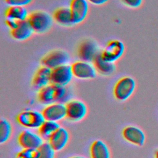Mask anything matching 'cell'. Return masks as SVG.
<instances>
[{
  "instance_id": "obj_1",
  "label": "cell",
  "mask_w": 158,
  "mask_h": 158,
  "mask_svg": "<svg viewBox=\"0 0 158 158\" xmlns=\"http://www.w3.org/2000/svg\"><path fill=\"white\" fill-rule=\"evenodd\" d=\"M69 93L66 86L50 83L37 91L36 98L40 104L45 106L54 102L66 103L70 100Z\"/></svg>"
},
{
  "instance_id": "obj_2",
  "label": "cell",
  "mask_w": 158,
  "mask_h": 158,
  "mask_svg": "<svg viewBox=\"0 0 158 158\" xmlns=\"http://www.w3.org/2000/svg\"><path fill=\"white\" fill-rule=\"evenodd\" d=\"M27 20L36 34H44L49 31L54 22L52 16L42 10H36L29 13Z\"/></svg>"
},
{
  "instance_id": "obj_3",
  "label": "cell",
  "mask_w": 158,
  "mask_h": 158,
  "mask_svg": "<svg viewBox=\"0 0 158 158\" xmlns=\"http://www.w3.org/2000/svg\"><path fill=\"white\" fill-rule=\"evenodd\" d=\"M136 88L135 80L130 76L120 78L113 87V96L119 102L128 101L134 94Z\"/></svg>"
},
{
  "instance_id": "obj_4",
  "label": "cell",
  "mask_w": 158,
  "mask_h": 158,
  "mask_svg": "<svg viewBox=\"0 0 158 158\" xmlns=\"http://www.w3.org/2000/svg\"><path fill=\"white\" fill-rule=\"evenodd\" d=\"M45 120L41 112L32 109L22 110L16 116L19 125L30 130L38 129Z\"/></svg>"
},
{
  "instance_id": "obj_5",
  "label": "cell",
  "mask_w": 158,
  "mask_h": 158,
  "mask_svg": "<svg viewBox=\"0 0 158 158\" xmlns=\"http://www.w3.org/2000/svg\"><path fill=\"white\" fill-rule=\"evenodd\" d=\"M65 104L66 118L71 122H79L88 115L89 109L87 104L77 99H70Z\"/></svg>"
},
{
  "instance_id": "obj_6",
  "label": "cell",
  "mask_w": 158,
  "mask_h": 158,
  "mask_svg": "<svg viewBox=\"0 0 158 158\" xmlns=\"http://www.w3.org/2000/svg\"><path fill=\"white\" fill-rule=\"evenodd\" d=\"M69 54L62 49H54L44 54L40 59L41 65L51 69L67 64L70 61Z\"/></svg>"
},
{
  "instance_id": "obj_7",
  "label": "cell",
  "mask_w": 158,
  "mask_h": 158,
  "mask_svg": "<svg viewBox=\"0 0 158 158\" xmlns=\"http://www.w3.org/2000/svg\"><path fill=\"white\" fill-rule=\"evenodd\" d=\"M125 47L124 43L119 40H112L107 43L101 51L102 57L110 62L115 63L120 59L124 54Z\"/></svg>"
},
{
  "instance_id": "obj_8",
  "label": "cell",
  "mask_w": 158,
  "mask_h": 158,
  "mask_svg": "<svg viewBox=\"0 0 158 158\" xmlns=\"http://www.w3.org/2000/svg\"><path fill=\"white\" fill-rule=\"evenodd\" d=\"M101 51L98 43L95 40L85 39L78 44L77 55L80 60L92 62Z\"/></svg>"
},
{
  "instance_id": "obj_9",
  "label": "cell",
  "mask_w": 158,
  "mask_h": 158,
  "mask_svg": "<svg viewBox=\"0 0 158 158\" xmlns=\"http://www.w3.org/2000/svg\"><path fill=\"white\" fill-rule=\"evenodd\" d=\"M73 77L79 80H92L97 75L96 70L92 62L77 60L71 64Z\"/></svg>"
},
{
  "instance_id": "obj_10",
  "label": "cell",
  "mask_w": 158,
  "mask_h": 158,
  "mask_svg": "<svg viewBox=\"0 0 158 158\" xmlns=\"http://www.w3.org/2000/svg\"><path fill=\"white\" fill-rule=\"evenodd\" d=\"M44 142V140L38 133L34 132L30 129L21 131L17 136L18 144L22 148L38 149Z\"/></svg>"
},
{
  "instance_id": "obj_11",
  "label": "cell",
  "mask_w": 158,
  "mask_h": 158,
  "mask_svg": "<svg viewBox=\"0 0 158 158\" xmlns=\"http://www.w3.org/2000/svg\"><path fill=\"white\" fill-rule=\"evenodd\" d=\"M122 136L127 143L142 147L144 145L146 136L144 131L139 127L135 125H127L122 130Z\"/></svg>"
},
{
  "instance_id": "obj_12",
  "label": "cell",
  "mask_w": 158,
  "mask_h": 158,
  "mask_svg": "<svg viewBox=\"0 0 158 158\" xmlns=\"http://www.w3.org/2000/svg\"><path fill=\"white\" fill-rule=\"evenodd\" d=\"M73 77L71 65L69 64L51 69V83L67 86Z\"/></svg>"
},
{
  "instance_id": "obj_13",
  "label": "cell",
  "mask_w": 158,
  "mask_h": 158,
  "mask_svg": "<svg viewBox=\"0 0 158 158\" xmlns=\"http://www.w3.org/2000/svg\"><path fill=\"white\" fill-rule=\"evenodd\" d=\"M74 25L83 22L89 13V2L86 0H71L69 5Z\"/></svg>"
},
{
  "instance_id": "obj_14",
  "label": "cell",
  "mask_w": 158,
  "mask_h": 158,
  "mask_svg": "<svg viewBox=\"0 0 158 158\" xmlns=\"http://www.w3.org/2000/svg\"><path fill=\"white\" fill-rule=\"evenodd\" d=\"M46 120L59 122L66 118L65 103L54 102L45 106L41 111Z\"/></svg>"
},
{
  "instance_id": "obj_15",
  "label": "cell",
  "mask_w": 158,
  "mask_h": 158,
  "mask_svg": "<svg viewBox=\"0 0 158 158\" xmlns=\"http://www.w3.org/2000/svg\"><path fill=\"white\" fill-rule=\"evenodd\" d=\"M70 139L69 130L64 127H60L49 138L48 142L56 152L64 150L68 145Z\"/></svg>"
},
{
  "instance_id": "obj_16",
  "label": "cell",
  "mask_w": 158,
  "mask_h": 158,
  "mask_svg": "<svg viewBox=\"0 0 158 158\" xmlns=\"http://www.w3.org/2000/svg\"><path fill=\"white\" fill-rule=\"evenodd\" d=\"M51 69L43 65L39 67L35 72L31 85L32 88L38 91L42 88L51 83Z\"/></svg>"
},
{
  "instance_id": "obj_17",
  "label": "cell",
  "mask_w": 158,
  "mask_h": 158,
  "mask_svg": "<svg viewBox=\"0 0 158 158\" xmlns=\"http://www.w3.org/2000/svg\"><path fill=\"white\" fill-rule=\"evenodd\" d=\"M9 33L10 36L15 41H23L29 39L34 31L28 20H26L19 22L17 26L15 28L10 30Z\"/></svg>"
},
{
  "instance_id": "obj_18",
  "label": "cell",
  "mask_w": 158,
  "mask_h": 158,
  "mask_svg": "<svg viewBox=\"0 0 158 158\" xmlns=\"http://www.w3.org/2000/svg\"><path fill=\"white\" fill-rule=\"evenodd\" d=\"M92 63L93 64L97 73L102 76H110L116 71L117 68L115 63L104 59L101 55V52L95 57Z\"/></svg>"
},
{
  "instance_id": "obj_19",
  "label": "cell",
  "mask_w": 158,
  "mask_h": 158,
  "mask_svg": "<svg viewBox=\"0 0 158 158\" xmlns=\"http://www.w3.org/2000/svg\"><path fill=\"white\" fill-rule=\"evenodd\" d=\"M89 152L90 158H111V152L109 146L101 139L93 141Z\"/></svg>"
},
{
  "instance_id": "obj_20",
  "label": "cell",
  "mask_w": 158,
  "mask_h": 158,
  "mask_svg": "<svg viewBox=\"0 0 158 158\" xmlns=\"http://www.w3.org/2000/svg\"><path fill=\"white\" fill-rule=\"evenodd\" d=\"M54 21L58 25L70 27L74 25L69 7H60L54 10L52 14Z\"/></svg>"
},
{
  "instance_id": "obj_21",
  "label": "cell",
  "mask_w": 158,
  "mask_h": 158,
  "mask_svg": "<svg viewBox=\"0 0 158 158\" xmlns=\"http://www.w3.org/2000/svg\"><path fill=\"white\" fill-rule=\"evenodd\" d=\"M29 13L25 7L8 6L5 10L4 16L6 19H10L17 22L26 20Z\"/></svg>"
},
{
  "instance_id": "obj_22",
  "label": "cell",
  "mask_w": 158,
  "mask_h": 158,
  "mask_svg": "<svg viewBox=\"0 0 158 158\" xmlns=\"http://www.w3.org/2000/svg\"><path fill=\"white\" fill-rule=\"evenodd\" d=\"M60 127L59 122L45 120L38 129V133L42 138L48 141L51 135Z\"/></svg>"
},
{
  "instance_id": "obj_23",
  "label": "cell",
  "mask_w": 158,
  "mask_h": 158,
  "mask_svg": "<svg viewBox=\"0 0 158 158\" xmlns=\"http://www.w3.org/2000/svg\"><path fill=\"white\" fill-rule=\"evenodd\" d=\"M13 134V126L11 122L6 118H1L0 120V144L7 143Z\"/></svg>"
},
{
  "instance_id": "obj_24",
  "label": "cell",
  "mask_w": 158,
  "mask_h": 158,
  "mask_svg": "<svg viewBox=\"0 0 158 158\" xmlns=\"http://www.w3.org/2000/svg\"><path fill=\"white\" fill-rule=\"evenodd\" d=\"M38 149L39 151L38 158H56L57 152L53 149L48 141H44Z\"/></svg>"
},
{
  "instance_id": "obj_25",
  "label": "cell",
  "mask_w": 158,
  "mask_h": 158,
  "mask_svg": "<svg viewBox=\"0 0 158 158\" xmlns=\"http://www.w3.org/2000/svg\"><path fill=\"white\" fill-rule=\"evenodd\" d=\"M38 149L22 148L16 153L14 158H38Z\"/></svg>"
},
{
  "instance_id": "obj_26",
  "label": "cell",
  "mask_w": 158,
  "mask_h": 158,
  "mask_svg": "<svg viewBox=\"0 0 158 158\" xmlns=\"http://www.w3.org/2000/svg\"><path fill=\"white\" fill-rule=\"evenodd\" d=\"M8 6L25 7L30 4L33 0H4Z\"/></svg>"
},
{
  "instance_id": "obj_27",
  "label": "cell",
  "mask_w": 158,
  "mask_h": 158,
  "mask_svg": "<svg viewBox=\"0 0 158 158\" xmlns=\"http://www.w3.org/2000/svg\"><path fill=\"white\" fill-rule=\"evenodd\" d=\"M120 1L124 6L131 9H138L143 2V0H120Z\"/></svg>"
},
{
  "instance_id": "obj_28",
  "label": "cell",
  "mask_w": 158,
  "mask_h": 158,
  "mask_svg": "<svg viewBox=\"0 0 158 158\" xmlns=\"http://www.w3.org/2000/svg\"><path fill=\"white\" fill-rule=\"evenodd\" d=\"M19 22L13 20H10V19H6L5 20V23L6 26L9 28V30H12L15 28L17 25H18Z\"/></svg>"
},
{
  "instance_id": "obj_29",
  "label": "cell",
  "mask_w": 158,
  "mask_h": 158,
  "mask_svg": "<svg viewBox=\"0 0 158 158\" xmlns=\"http://www.w3.org/2000/svg\"><path fill=\"white\" fill-rule=\"evenodd\" d=\"M89 3L95 6H102L106 4L109 0H86Z\"/></svg>"
},
{
  "instance_id": "obj_30",
  "label": "cell",
  "mask_w": 158,
  "mask_h": 158,
  "mask_svg": "<svg viewBox=\"0 0 158 158\" xmlns=\"http://www.w3.org/2000/svg\"><path fill=\"white\" fill-rule=\"evenodd\" d=\"M68 158H87V157H86L85 156H78V155H77V156H70V157H69Z\"/></svg>"
},
{
  "instance_id": "obj_31",
  "label": "cell",
  "mask_w": 158,
  "mask_h": 158,
  "mask_svg": "<svg viewBox=\"0 0 158 158\" xmlns=\"http://www.w3.org/2000/svg\"><path fill=\"white\" fill-rule=\"evenodd\" d=\"M154 158H158V148L154 151Z\"/></svg>"
}]
</instances>
